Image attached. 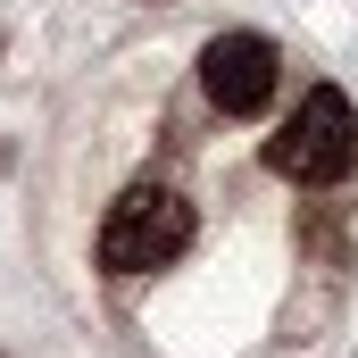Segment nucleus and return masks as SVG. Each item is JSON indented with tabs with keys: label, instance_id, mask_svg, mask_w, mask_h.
Here are the masks:
<instances>
[{
	"label": "nucleus",
	"instance_id": "f257e3e1",
	"mask_svg": "<svg viewBox=\"0 0 358 358\" xmlns=\"http://www.w3.org/2000/svg\"><path fill=\"white\" fill-rule=\"evenodd\" d=\"M183 250H192V200L167 192V183H134L100 225V267L108 275H150Z\"/></svg>",
	"mask_w": 358,
	"mask_h": 358
},
{
	"label": "nucleus",
	"instance_id": "f03ea898",
	"mask_svg": "<svg viewBox=\"0 0 358 358\" xmlns=\"http://www.w3.org/2000/svg\"><path fill=\"white\" fill-rule=\"evenodd\" d=\"M358 159V108L342 84H317L300 108H292V125L267 142V167L292 183H342Z\"/></svg>",
	"mask_w": 358,
	"mask_h": 358
},
{
	"label": "nucleus",
	"instance_id": "7ed1b4c3",
	"mask_svg": "<svg viewBox=\"0 0 358 358\" xmlns=\"http://www.w3.org/2000/svg\"><path fill=\"white\" fill-rule=\"evenodd\" d=\"M275 76H283V59H275L267 34H217V42L200 50V92H208L225 117H259L275 100Z\"/></svg>",
	"mask_w": 358,
	"mask_h": 358
}]
</instances>
